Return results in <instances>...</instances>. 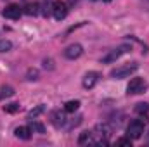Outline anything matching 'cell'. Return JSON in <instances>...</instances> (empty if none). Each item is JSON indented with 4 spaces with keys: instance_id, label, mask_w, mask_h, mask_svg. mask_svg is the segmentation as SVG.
I'll return each mask as SVG.
<instances>
[{
    "instance_id": "cell-1",
    "label": "cell",
    "mask_w": 149,
    "mask_h": 147,
    "mask_svg": "<svg viewBox=\"0 0 149 147\" xmlns=\"http://www.w3.org/2000/svg\"><path fill=\"white\" fill-rule=\"evenodd\" d=\"M139 69V62H128L125 66H120V68H114L111 71V78L116 80H123V78H128L132 73H135Z\"/></svg>"
},
{
    "instance_id": "cell-2",
    "label": "cell",
    "mask_w": 149,
    "mask_h": 147,
    "mask_svg": "<svg viewBox=\"0 0 149 147\" xmlns=\"http://www.w3.org/2000/svg\"><path fill=\"white\" fill-rule=\"evenodd\" d=\"M144 126H146V123H144L142 119H134V121H130V125H128V128H127L128 139H132V140L141 139L142 133H144Z\"/></svg>"
},
{
    "instance_id": "cell-3",
    "label": "cell",
    "mask_w": 149,
    "mask_h": 147,
    "mask_svg": "<svg viewBox=\"0 0 149 147\" xmlns=\"http://www.w3.org/2000/svg\"><path fill=\"white\" fill-rule=\"evenodd\" d=\"M130 50H132V47H130V45H120V47H116L114 50H111L108 55H104V57H102V62H106V64L114 62V61H116V59H120L121 55L128 54Z\"/></svg>"
},
{
    "instance_id": "cell-4",
    "label": "cell",
    "mask_w": 149,
    "mask_h": 147,
    "mask_svg": "<svg viewBox=\"0 0 149 147\" xmlns=\"http://www.w3.org/2000/svg\"><path fill=\"white\" fill-rule=\"evenodd\" d=\"M146 88V80L144 78H132L128 87H127V94L128 95H137V94H142Z\"/></svg>"
},
{
    "instance_id": "cell-5",
    "label": "cell",
    "mask_w": 149,
    "mask_h": 147,
    "mask_svg": "<svg viewBox=\"0 0 149 147\" xmlns=\"http://www.w3.org/2000/svg\"><path fill=\"white\" fill-rule=\"evenodd\" d=\"M52 14H54V19H57V21L64 19L66 14H68V7H66V3L61 2V0L52 2Z\"/></svg>"
},
{
    "instance_id": "cell-6",
    "label": "cell",
    "mask_w": 149,
    "mask_h": 147,
    "mask_svg": "<svg viewBox=\"0 0 149 147\" xmlns=\"http://www.w3.org/2000/svg\"><path fill=\"white\" fill-rule=\"evenodd\" d=\"M83 54V47L80 45V43H73V45H70L66 50H64V57L66 59H78L80 55Z\"/></svg>"
},
{
    "instance_id": "cell-7",
    "label": "cell",
    "mask_w": 149,
    "mask_h": 147,
    "mask_svg": "<svg viewBox=\"0 0 149 147\" xmlns=\"http://www.w3.org/2000/svg\"><path fill=\"white\" fill-rule=\"evenodd\" d=\"M3 17H7V19H19V16H21V7L19 5H16V3H10V5H7L5 9H3Z\"/></svg>"
},
{
    "instance_id": "cell-8",
    "label": "cell",
    "mask_w": 149,
    "mask_h": 147,
    "mask_svg": "<svg viewBox=\"0 0 149 147\" xmlns=\"http://www.w3.org/2000/svg\"><path fill=\"white\" fill-rule=\"evenodd\" d=\"M97 81H99V73L97 71H88V73L83 76L81 85H83V88H92Z\"/></svg>"
},
{
    "instance_id": "cell-9",
    "label": "cell",
    "mask_w": 149,
    "mask_h": 147,
    "mask_svg": "<svg viewBox=\"0 0 149 147\" xmlns=\"http://www.w3.org/2000/svg\"><path fill=\"white\" fill-rule=\"evenodd\" d=\"M31 133H33V130H31L30 126H17V128L14 130V135H16L19 140H30Z\"/></svg>"
},
{
    "instance_id": "cell-10",
    "label": "cell",
    "mask_w": 149,
    "mask_h": 147,
    "mask_svg": "<svg viewBox=\"0 0 149 147\" xmlns=\"http://www.w3.org/2000/svg\"><path fill=\"white\" fill-rule=\"evenodd\" d=\"M52 125H54L56 128L64 126V125H66V116H64V112H61V111H54V112H52Z\"/></svg>"
},
{
    "instance_id": "cell-11",
    "label": "cell",
    "mask_w": 149,
    "mask_h": 147,
    "mask_svg": "<svg viewBox=\"0 0 149 147\" xmlns=\"http://www.w3.org/2000/svg\"><path fill=\"white\" fill-rule=\"evenodd\" d=\"M14 95V88L9 87V85H3L0 88V99H5V97H12Z\"/></svg>"
},
{
    "instance_id": "cell-12",
    "label": "cell",
    "mask_w": 149,
    "mask_h": 147,
    "mask_svg": "<svg viewBox=\"0 0 149 147\" xmlns=\"http://www.w3.org/2000/svg\"><path fill=\"white\" fill-rule=\"evenodd\" d=\"M78 107H80V101H68L64 104V111L66 112H74Z\"/></svg>"
},
{
    "instance_id": "cell-13",
    "label": "cell",
    "mask_w": 149,
    "mask_h": 147,
    "mask_svg": "<svg viewBox=\"0 0 149 147\" xmlns=\"http://www.w3.org/2000/svg\"><path fill=\"white\" fill-rule=\"evenodd\" d=\"M19 109H21V106H19L17 102H10V104H5V106H3V111L9 112V114H14V112H17Z\"/></svg>"
},
{
    "instance_id": "cell-14",
    "label": "cell",
    "mask_w": 149,
    "mask_h": 147,
    "mask_svg": "<svg viewBox=\"0 0 149 147\" xmlns=\"http://www.w3.org/2000/svg\"><path fill=\"white\" fill-rule=\"evenodd\" d=\"M45 109H47V107H45L43 104H40V106H37L35 109H31V111H30V114H28V116H30V119H33V118H37V116H40L42 112H45Z\"/></svg>"
},
{
    "instance_id": "cell-15",
    "label": "cell",
    "mask_w": 149,
    "mask_h": 147,
    "mask_svg": "<svg viewBox=\"0 0 149 147\" xmlns=\"http://www.w3.org/2000/svg\"><path fill=\"white\" fill-rule=\"evenodd\" d=\"M135 112H137V114H148L149 112V104L148 102H139V104L135 106Z\"/></svg>"
},
{
    "instance_id": "cell-16",
    "label": "cell",
    "mask_w": 149,
    "mask_h": 147,
    "mask_svg": "<svg viewBox=\"0 0 149 147\" xmlns=\"http://www.w3.org/2000/svg\"><path fill=\"white\" fill-rule=\"evenodd\" d=\"M90 137H92V132H81L80 137H78V144H80V146L87 144V142L90 140Z\"/></svg>"
},
{
    "instance_id": "cell-17",
    "label": "cell",
    "mask_w": 149,
    "mask_h": 147,
    "mask_svg": "<svg viewBox=\"0 0 149 147\" xmlns=\"http://www.w3.org/2000/svg\"><path fill=\"white\" fill-rule=\"evenodd\" d=\"M12 49V42L10 40H0V52H9Z\"/></svg>"
},
{
    "instance_id": "cell-18",
    "label": "cell",
    "mask_w": 149,
    "mask_h": 147,
    "mask_svg": "<svg viewBox=\"0 0 149 147\" xmlns=\"http://www.w3.org/2000/svg\"><path fill=\"white\" fill-rule=\"evenodd\" d=\"M30 128H31L33 132H37V133H45V128H43V125H42V123H38V121H33Z\"/></svg>"
},
{
    "instance_id": "cell-19",
    "label": "cell",
    "mask_w": 149,
    "mask_h": 147,
    "mask_svg": "<svg viewBox=\"0 0 149 147\" xmlns=\"http://www.w3.org/2000/svg\"><path fill=\"white\" fill-rule=\"evenodd\" d=\"M26 12H28L30 16H37L38 14V3H30V5L26 7Z\"/></svg>"
},
{
    "instance_id": "cell-20",
    "label": "cell",
    "mask_w": 149,
    "mask_h": 147,
    "mask_svg": "<svg viewBox=\"0 0 149 147\" xmlns=\"http://www.w3.org/2000/svg\"><path fill=\"white\" fill-rule=\"evenodd\" d=\"M26 80H30V81H35V80H38V71H37V69H30V71H28V74H26Z\"/></svg>"
},
{
    "instance_id": "cell-21",
    "label": "cell",
    "mask_w": 149,
    "mask_h": 147,
    "mask_svg": "<svg viewBox=\"0 0 149 147\" xmlns=\"http://www.w3.org/2000/svg\"><path fill=\"white\" fill-rule=\"evenodd\" d=\"M81 119H83L81 116H76V118H74V121H71V123H70V126H68V128H74V126H78V125L81 123Z\"/></svg>"
},
{
    "instance_id": "cell-22",
    "label": "cell",
    "mask_w": 149,
    "mask_h": 147,
    "mask_svg": "<svg viewBox=\"0 0 149 147\" xmlns=\"http://www.w3.org/2000/svg\"><path fill=\"white\" fill-rule=\"evenodd\" d=\"M118 146H132V139H120Z\"/></svg>"
},
{
    "instance_id": "cell-23",
    "label": "cell",
    "mask_w": 149,
    "mask_h": 147,
    "mask_svg": "<svg viewBox=\"0 0 149 147\" xmlns=\"http://www.w3.org/2000/svg\"><path fill=\"white\" fill-rule=\"evenodd\" d=\"M43 64H45V68H49V69H52L54 66H52V59H45L43 61Z\"/></svg>"
},
{
    "instance_id": "cell-24",
    "label": "cell",
    "mask_w": 149,
    "mask_h": 147,
    "mask_svg": "<svg viewBox=\"0 0 149 147\" xmlns=\"http://www.w3.org/2000/svg\"><path fill=\"white\" fill-rule=\"evenodd\" d=\"M104 2H111V0H104Z\"/></svg>"
}]
</instances>
